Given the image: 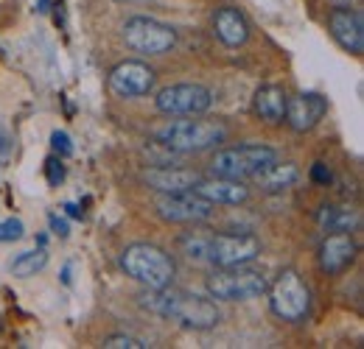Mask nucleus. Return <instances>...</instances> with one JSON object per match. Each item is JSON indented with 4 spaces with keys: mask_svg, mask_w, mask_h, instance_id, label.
<instances>
[{
    "mask_svg": "<svg viewBox=\"0 0 364 349\" xmlns=\"http://www.w3.org/2000/svg\"><path fill=\"white\" fill-rule=\"evenodd\" d=\"M140 305L146 307L154 316L171 318L182 327L191 330H210L219 324V310L210 299L196 297V294H185V291H174V288H149L140 297Z\"/></svg>",
    "mask_w": 364,
    "mask_h": 349,
    "instance_id": "obj_1",
    "label": "nucleus"
},
{
    "mask_svg": "<svg viewBox=\"0 0 364 349\" xmlns=\"http://www.w3.org/2000/svg\"><path fill=\"white\" fill-rule=\"evenodd\" d=\"M328 28L345 50L356 56L364 50V20L356 9H333L328 17Z\"/></svg>",
    "mask_w": 364,
    "mask_h": 349,
    "instance_id": "obj_14",
    "label": "nucleus"
},
{
    "mask_svg": "<svg viewBox=\"0 0 364 349\" xmlns=\"http://www.w3.org/2000/svg\"><path fill=\"white\" fill-rule=\"evenodd\" d=\"M154 207H157V216L163 221H171V223H202V221H208L213 216L216 204L205 201L193 190H185V193H160Z\"/></svg>",
    "mask_w": 364,
    "mask_h": 349,
    "instance_id": "obj_10",
    "label": "nucleus"
},
{
    "mask_svg": "<svg viewBox=\"0 0 364 349\" xmlns=\"http://www.w3.org/2000/svg\"><path fill=\"white\" fill-rule=\"evenodd\" d=\"M23 232H26L23 221H17V218L0 221V243H9V240H20V238H23Z\"/></svg>",
    "mask_w": 364,
    "mask_h": 349,
    "instance_id": "obj_22",
    "label": "nucleus"
},
{
    "mask_svg": "<svg viewBox=\"0 0 364 349\" xmlns=\"http://www.w3.org/2000/svg\"><path fill=\"white\" fill-rule=\"evenodd\" d=\"M277 160V151L269 145H235V148H225L213 157L210 171L213 176H228V179H252L264 168H269Z\"/></svg>",
    "mask_w": 364,
    "mask_h": 349,
    "instance_id": "obj_4",
    "label": "nucleus"
},
{
    "mask_svg": "<svg viewBox=\"0 0 364 349\" xmlns=\"http://www.w3.org/2000/svg\"><path fill=\"white\" fill-rule=\"evenodd\" d=\"M48 265L46 249H34V252H23L11 260V274L14 277H34L37 271H43Z\"/></svg>",
    "mask_w": 364,
    "mask_h": 349,
    "instance_id": "obj_21",
    "label": "nucleus"
},
{
    "mask_svg": "<svg viewBox=\"0 0 364 349\" xmlns=\"http://www.w3.org/2000/svg\"><path fill=\"white\" fill-rule=\"evenodd\" d=\"M311 179H314L317 184H328V182H331V171H328V165H325V162L311 165Z\"/></svg>",
    "mask_w": 364,
    "mask_h": 349,
    "instance_id": "obj_27",
    "label": "nucleus"
},
{
    "mask_svg": "<svg viewBox=\"0 0 364 349\" xmlns=\"http://www.w3.org/2000/svg\"><path fill=\"white\" fill-rule=\"evenodd\" d=\"M154 104L163 115H202L213 106V95L202 84H171L157 92Z\"/></svg>",
    "mask_w": 364,
    "mask_h": 349,
    "instance_id": "obj_9",
    "label": "nucleus"
},
{
    "mask_svg": "<svg viewBox=\"0 0 364 349\" xmlns=\"http://www.w3.org/2000/svg\"><path fill=\"white\" fill-rule=\"evenodd\" d=\"M213 34L219 37V43H225L228 48H241L250 40V23L238 9L222 6L213 14Z\"/></svg>",
    "mask_w": 364,
    "mask_h": 349,
    "instance_id": "obj_17",
    "label": "nucleus"
},
{
    "mask_svg": "<svg viewBox=\"0 0 364 349\" xmlns=\"http://www.w3.org/2000/svg\"><path fill=\"white\" fill-rule=\"evenodd\" d=\"M319 226L328 232H350L359 226V213L356 210H342V207H322L319 210Z\"/></svg>",
    "mask_w": 364,
    "mask_h": 349,
    "instance_id": "obj_20",
    "label": "nucleus"
},
{
    "mask_svg": "<svg viewBox=\"0 0 364 349\" xmlns=\"http://www.w3.org/2000/svg\"><path fill=\"white\" fill-rule=\"evenodd\" d=\"M46 176L50 187H59V184H62V179H65V165H62L59 157H50L46 162Z\"/></svg>",
    "mask_w": 364,
    "mask_h": 349,
    "instance_id": "obj_24",
    "label": "nucleus"
},
{
    "mask_svg": "<svg viewBox=\"0 0 364 349\" xmlns=\"http://www.w3.org/2000/svg\"><path fill=\"white\" fill-rule=\"evenodd\" d=\"M124 40L137 53L160 56L177 45V31L160 20H151V17H132L124 26Z\"/></svg>",
    "mask_w": 364,
    "mask_h": 349,
    "instance_id": "obj_7",
    "label": "nucleus"
},
{
    "mask_svg": "<svg viewBox=\"0 0 364 349\" xmlns=\"http://www.w3.org/2000/svg\"><path fill=\"white\" fill-rule=\"evenodd\" d=\"M65 210H68V216H73V218H82V210H79L76 204H65Z\"/></svg>",
    "mask_w": 364,
    "mask_h": 349,
    "instance_id": "obj_29",
    "label": "nucleus"
},
{
    "mask_svg": "<svg viewBox=\"0 0 364 349\" xmlns=\"http://www.w3.org/2000/svg\"><path fill=\"white\" fill-rule=\"evenodd\" d=\"M0 154H3V157L9 154V137H6V129H3V126H0Z\"/></svg>",
    "mask_w": 364,
    "mask_h": 349,
    "instance_id": "obj_28",
    "label": "nucleus"
},
{
    "mask_svg": "<svg viewBox=\"0 0 364 349\" xmlns=\"http://www.w3.org/2000/svg\"><path fill=\"white\" fill-rule=\"evenodd\" d=\"M261 255V240L255 235H213L205 246V262H213L216 268L247 265Z\"/></svg>",
    "mask_w": 364,
    "mask_h": 349,
    "instance_id": "obj_8",
    "label": "nucleus"
},
{
    "mask_svg": "<svg viewBox=\"0 0 364 349\" xmlns=\"http://www.w3.org/2000/svg\"><path fill=\"white\" fill-rule=\"evenodd\" d=\"M48 226H50V232H56L59 238H68V235H70V226H68V221L59 218L56 213H50V216H48Z\"/></svg>",
    "mask_w": 364,
    "mask_h": 349,
    "instance_id": "obj_26",
    "label": "nucleus"
},
{
    "mask_svg": "<svg viewBox=\"0 0 364 349\" xmlns=\"http://www.w3.org/2000/svg\"><path fill=\"white\" fill-rule=\"evenodd\" d=\"M252 179H255V184H258L261 190L277 193V190L291 187V184L300 179V168H297L294 162H277V160H274L269 168H264L261 174L252 176Z\"/></svg>",
    "mask_w": 364,
    "mask_h": 349,
    "instance_id": "obj_19",
    "label": "nucleus"
},
{
    "mask_svg": "<svg viewBox=\"0 0 364 349\" xmlns=\"http://www.w3.org/2000/svg\"><path fill=\"white\" fill-rule=\"evenodd\" d=\"M269 282L261 271H250L244 265H232V268H216L208 277V294L213 299H225V302H241V299H255L261 294H267Z\"/></svg>",
    "mask_w": 364,
    "mask_h": 349,
    "instance_id": "obj_5",
    "label": "nucleus"
},
{
    "mask_svg": "<svg viewBox=\"0 0 364 349\" xmlns=\"http://www.w3.org/2000/svg\"><path fill=\"white\" fill-rule=\"evenodd\" d=\"M286 104H289V95L283 92V87H277V84H264V87H258V92H255V115L261 121L272 123V126L283 123Z\"/></svg>",
    "mask_w": 364,
    "mask_h": 349,
    "instance_id": "obj_18",
    "label": "nucleus"
},
{
    "mask_svg": "<svg viewBox=\"0 0 364 349\" xmlns=\"http://www.w3.org/2000/svg\"><path fill=\"white\" fill-rule=\"evenodd\" d=\"M154 70L146 65V62H137V59H127L121 65H115L109 70V92L115 98H140V95H149L154 89Z\"/></svg>",
    "mask_w": 364,
    "mask_h": 349,
    "instance_id": "obj_11",
    "label": "nucleus"
},
{
    "mask_svg": "<svg viewBox=\"0 0 364 349\" xmlns=\"http://www.w3.org/2000/svg\"><path fill=\"white\" fill-rule=\"evenodd\" d=\"M121 268L127 271V277H132L146 288H166L174 282V274H177L174 257L154 243L127 246V252L121 255Z\"/></svg>",
    "mask_w": 364,
    "mask_h": 349,
    "instance_id": "obj_3",
    "label": "nucleus"
},
{
    "mask_svg": "<svg viewBox=\"0 0 364 349\" xmlns=\"http://www.w3.org/2000/svg\"><path fill=\"white\" fill-rule=\"evenodd\" d=\"M104 349H146V344L135 338V336H109V338H104Z\"/></svg>",
    "mask_w": 364,
    "mask_h": 349,
    "instance_id": "obj_23",
    "label": "nucleus"
},
{
    "mask_svg": "<svg viewBox=\"0 0 364 349\" xmlns=\"http://www.w3.org/2000/svg\"><path fill=\"white\" fill-rule=\"evenodd\" d=\"M328 112V101L317 92H300L286 104V123L294 131H311Z\"/></svg>",
    "mask_w": 364,
    "mask_h": 349,
    "instance_id": "obj_13",
    "label": "nucleus"
},
{
    "mask_svg": "<svg viewBox=\"0 0 364 349\" xmlns=\"http://www.w3.org/2000/svg\"><path fill=\"white\" fill-rule=\"evenodd\" d=\"M154 140L174 154H199L228 140V129L213 121H171L154 129Z\"/></svg>",
    "mask_w": 364,
    "mask_h": 349,
    "instance_id": "obj_2",
    "label": "nucleus"
},
{
    "mask_svg": "<svg viewBox=\"0 0 364 349\" xmlns=\"http://www.w3.org/2000/svg\"><path fill=\"white\" fill-rule=\"evenodd\" d=\"M356 260V240L348 232H331L319 246V268L325 274H342Z\"/></svg>",
    "mask_w": 364,
    "mask_h": 349,
    "instance_id": "obj_15",
    "label": "nucleus"
},
{
    "mask_svg": "<svg viewBox=\"0 0 364 349\" xmlns=\"http://www.w3.org/2000/svg\"><path fill=\"white\" fill-rule=\"evenodd\" d=\"M143 182L157 193H185L199 182V174L188 171V168H174V165L171 168L168 165H154V168L143 171Z\"/></svg>",
    "mask_w": 364,
    "mask_h": 349,
    "instance_id": "obj_16",
    "label": "nucleus"
},
{
    "mask_svg": "<svg viewBox=\"0 0 364 349\" xmlns=\"http://www.w3.org/2000/svg\"><path fill=\"white\" fill-rule=\"evenodd\" d=\"M269 291V305L272 313L283 321H303L309 316V307H311V291L309 285L303 282V277L294 271V268H286L280 271V277L274 279Z\"/></svg>",
    "mask_w": 364,
    "mask_h": 349,
    "instance_id": "obj_6",
    "label": "nucleus"
},
{
    "mask_svg": "<svg viewBox=\"0 0 364 349\" xmlns=\"http://www.w3.org/2000/svg\"><path fill=\"white\" fill-rule=\"evenodd\" d=\"M196 196H202L210 204H228V207H238L244 201H250V187L238 179H228V176H213V179H202L191 187Z\"/></svg>",
    "mask_w": 364,
    "mask_h": 349,
    "instance_id": "obj_12",
    "label": "nucleus"
},
{
    "mask_svg": "<svg viewBox=\"0 0 364 349\" xmlns=\"http://www.w3.org/2000/svg\"><path fill=\"white\" fill-rule=\"evenodd\" d=\"M50 145H53V151H56L59 157H70V154H73V143H70V137H68L65 131H53V134H50Z\"/></svg>",
    "mask_w": 364,
    "mask_h": 349,
    "instance_id": "obj_25",
    "label": "nucleus"
}]
</instances>
